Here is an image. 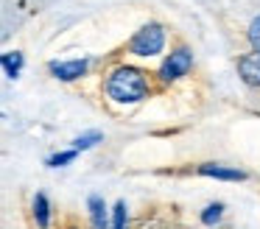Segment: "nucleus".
Here are the masks:
<instances>
[{"label":"nucleus","instance_id":"10","mask_svg":"<svg viewBox=\"0 0 260 229\" xmlns=\"http://www.w3.org/2000/svg\"><path fill=\"white\" fill-rule=\"evenodd\" d=\"M221 215H224V204H221V201H213V204H207L202 210V223L204 226H215V223L221 221Z\"/></svg>","mask_w":260,"mask_h":229},{"label":"nucleus","instance_id":"3","mask_svg":"<svg viewBox=\"0 0 260 229\" xmlns=\"http://www.w3.org/2000/svg\"><path fill=\"white\" fill-rule=\"evenodd\" d=\"M190 70H193V53H190V48L179 45V48H174L171 56L162 61V67H159V78H162L165 84H171V81L185 78Z\"/></svg>","mask_w":260,"mask_h":229},{"label":"nucleus","instance_id":"9","mask_svg":"<svg viewBox=\"0 0 260 229\" xmlns=\"http://www.w3.org/2000/svg\"><path fill=\"white\" fill-rule=\"evenodd\" d=\"M0 64H3V73H6L9 78H17L20 70H23V53H20V50H9V53H3Z\"/></svg>","mask_w":260,"mask_h":229},{"label":"nucleus","instance_id":"1","mask_svg":"<svg viewBox=\"0 0 260 229\" xmlns=\"http://www.w3.org/2000/svg\"><path fill=\"white\" fill-rule=\"evenodd\" d=\"M148 92H151V84H148V76L140 67L120 64V67H115L107 78V95L115 104H137V101H143Z\"/></svg>","mask_w":260,"mask_h":229},{"label":"nucleus","instance_id":"6","mask_svg":"<svg viewBox=\"0 0 260 229\" xmlns=\"http://www.w3.org/2000/svg\"><path fill=\"white\" fill-rule=\"evenodd\" d=\"M238 76L246 87H260V53H243L238 59Z\"/></svg>","mask_w":260,"mask_h":229},{"label":"nucleus","instance_id":"11","mask_svg":"<svg viewBox=\"0 0 260 229\" xmlns=\"http://www.w3.org/2000/svg\"><path fill=\"white\" fill-rule=\"evenodd\" d=\"M104 140V134L101 132H84V134H79V137L73 140V148L76 151H87V148H95L98 143Z\"/></svg>","mask_w":260,"mask_h":229},{"label":"nucleus","instance_id":"8","mask_svg":"<svg viewBox=\"0 0 260 229\" xmlns=\"http://www.w3.org/2000/svg\"><path fill=\"white\" fill-rule=\"evenodd\" d=\"M31 210H34V221L40 229L51 226V201H48L45 193H37L34 201H31Z\"/></svg>","mask_w":260,"mask_h":229},{"label":"nucleus","instance_id":"2","mask_svg":"<svg viewBox=\"0 0 260 229\" xmlns=\"http://www.w3.org/2000/svg\"><path fill=\"white\" fill-rule=\"evenodd\" d=\"M126 50L135 53V56H143V59H148V56H159L165 50V28L159 25V22H148V25H143L140 31L129 39Z\"/></svg>","mask_w":260,"mask_h":229},{"label":"nucleus","instance_id":"4","mask_svg":"<svg viewBox=\"0 0 260 229\" xmlns=\"http://www.w3.org/2000/svg\"><path fill=\"white\" fill-rule=\"evenodd\" d=\"M199 173H202V176H210V179H221V182H246L249 179L246 171L221 165V162H202V165H199Z\"/></svg>","mask_w":260,"mask_h":229},{"label":"nucleus","instance_id":"5","mask_svg":"<svg viewBox=\"0 0 260 229\" xmlns=\"http://www.w3.org/2000/svg\"><path fill=\"white\" fill-rule=\"evenodd\" d=\"M87 67H90L87 59H70V61H51L48 70L59 81H76V78H81L87 73Z\"/></svg>","mask_w":260,"mask_h":229},{"label":"nucleus","instance_id":"14","mask_svg":"<svg viewBox=\"0 0 260 229\" xmlns=\"http://www.w3.org/2000/svg\"><path fill=\"white\" fill-rule=\"evenodd\" d=\"M112 229H126V201L112 207Z\"/></svg>","mask_w":260,"mask_h":229},{"label":"nucleus","instance_id":"13","mask_svg":"<svg viewBox=\"0 0 260 229\" xmlns=\"http://www.w3.org/2000/svg\"><path fill=\"white\" fill-rule=\"evenodd\" d=\"M246 37H249V45H252V50H254V53H260V14L254 17L252 22H249Z\"/></svg>","mask_w":260,"mask_h":229},{"label":"nucleus","instance_id":"12","mask_svg":"<svg viewBox=\"0 0 260 229\" xmlns=\"http://www.w3.org/2000/svg\"><path fill=\"white\" fill-rule=\"evenodd\" d=\"M79 156V151L76 148H70V151H62V154H53V156H48V162L45 165L48 168H64V165H70V162Z\"/></svg>","mask_w":260,"mask_h":229},{"label":"nucleus","instance_id":"7","mask_svg":"<svg viewBox=\"0 0 260 229\" xmlns=\"http://www.w3.org/2000/svg\"><path fill=\"white\" fill-rule=\"evenodd\" d=\"M87 210H90L92 229H112L109 215H107V204H104L101 195H90V199H87Z\"/></svg>","mask_w":260,"mask_h":229}]
</instances>
